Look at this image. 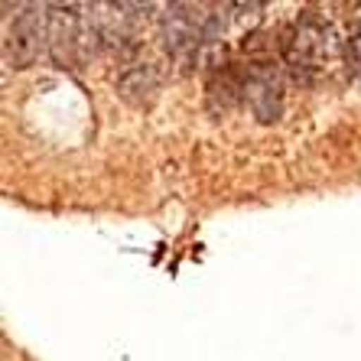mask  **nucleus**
<instances>
[{
    "instance_id": "nucleus-1",
    "label": "nucleus",
    "mask_w": 361,
    "mask_h": 361,
    "mask_svg": "<svg viewBox=\"0 0 361 361\" xmlns=\"http://www.w3.org/2000/svg\"><path fill=\"white\" fill-rule=\"evenodd\" d=\"M336 52V36L332 26L316 13H302L296 17V23L290 26L280 39V56H283L286 72L296 82H312L326 72L329 59Z\"/></svg>"
},
{
    "instance_id": "nucleus-2",
    "label": "nucleus",
    "mask_w": 361,
    "mask_h": 361,
    "mask_svg": "<svg viewBox=\"0 0 361 361\" xmlns=\"http://www.w3.org/2000/svg\"><path fill=\"white\" fill-rule=\"evenodd\" d=\"M94 33L78 4H49V56L62 68H82L92 56Z\"/></svg>"
},
{
    "instance_id": "nucleus-3",
    "label": "nucleus",
    "mask_w": 361,
    "mask_h": 361,
    "mask_svg": "<svg viewBox=\"0 0 361 361\" xmlns=\"http://www.w3.org/2000/svg\"><path fill=\"white\" fill-rule=\"evenodd\" d=\"M163 49L179 68H192L205 52V13L189 4H169L160 13Z\"/></svg>"
},
{
    "instance_id": "nucleus-4",
    "label": "nucleus",
    "mask_w": 361,
    "mask_h": 361,
    "mask_svg": "<svg viewBox=\"0 0 361 361\" xmlns=\"http://www.w3.org/2000/svg\"><path fill=\"white\" fill-rule=\"evenodd\" d=\"M42 52H49V7H23L7 23L4 33V62L10 68H30Z\"/></svg>"
},
{
    "instance_id": "nucleus-5",
    "label": "nucleus",
    "mask_w": 361,
    "mask_h": 361,
    "mask_svg": "<svg viewBox=\"0 0 361 361\" xmlns=\"http://www.w3.org/2000/svg\"><path fill=\"white\" fill-rule=\"evenodd\" d=\"M244 104L261 124H274L283 111V82L274 62H247V82H244Z\"/></svg>"
},
{
    "instance_id": "nucleus-6",
    "label": "nucleus",
    "mask_w": 361,
    "mask_h": 361,
    "mask_svg": "<svg viewBox=\"0 0 361 361\" xmlns=\"http://www.w3.org/2000/svg\"><path fill=\"white\" fill-rule=\"evenodd\" d=\"M244 82H247V66L241 62H219L212 68L205 82V104L212 114L225 118L228 111H235L244 101Z\"/></svg>"
},
{
    "instance_id": "nucleus-7",
    "label": "nucleus",
    "mask_w": 361,
    "mask_h": 361,
    "mask_svg": "<svg viewBox=\"0 0 361 361\" xmlns=\"http://www.w3.org/2000/svg\"><path fill=\"white\" fill-rule=\"evenodd\" d=\"M118 94L130 108H150L160 94V72L150 62L130 59L118 72Z\"/></svg>"
},
{
    "instance_id": "nucleus-8",
    "label": "nucleus",
    "mask_w": 361,
    "mask_h": 361,
    "mask_svg": "<svg viewBox=\"0 0 361 361\" xmlns=\"http://www.w3.org/2000/svg\"><path fill=\"white\" fill-rule=\"evenodd\" d=\"M342 56H345L348 72H352L355 78H361V26H355L352 33L342 39Z\"/></svg>"
}]
</instances>
